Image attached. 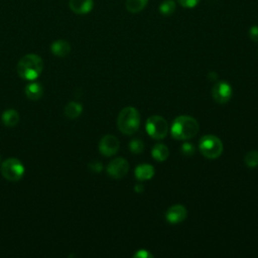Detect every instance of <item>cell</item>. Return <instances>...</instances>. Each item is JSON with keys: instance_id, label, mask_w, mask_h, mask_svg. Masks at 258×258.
Segmentation results:
<instances>
[{"instance_id": "obj_18", "label": "cell", "mask_w": 258, "mask_h": 258, "mask_svg": "<svg viewBox=\"0 0 258 258\" xmlns=\"http://www.w3.org/2000/svg\"><path fill=\"white\" fill-rule=\"evenodd\" d=\"M148 0H126L125 6L130 13H138L145 8Z\"/></svg>"}, {"instance_id": "obj_17", "label": "cell", "mask_w": 258, "mask_h": 258, "mask_svg": "<svg viewBox=\"0 0 258 258\" xmlns=\"http://www.w3.org/2000/svg\"><path fill=\"white\" fill-rule=\"evenodd\" d=\"M152 156L155 160L157 161H164L169 154L168 148L164 145V144H156L153 148H152Z\"/></svg>"}, {"instance_id": "obj_25", "label": "cell", "mask_w": 258, "mask_h": 258, "mask_svg": "<svg viewBox=\"0 0 258 258\" xmlns=\"http://www.w3.org/2000/svg\"><path fill=\"white\" fill-rule=\"evenodd\" d=\"M134 257H137V258H149V257H152V254L150 252H148L147 250H145V249H141V250H138V252H136L134 254Z\"/></svg>"}, {"instance_id": "obj_9", "label": "cell", "mask_w": 258, "mask_h": 258, "mask_svg": "<svg viewBox=\"0 0 258 258\" xmlns=\"http://www.w3.org/2000/svg\"><path fill=\"white\" fill-rule=\"evenodd\" d=\"M119 149V140L111 134L102 137L99 142V150L105 156L114 155Z\"/></svg>"}, {"instance_id": "obj_14", "label": "cell", "mask_w": 258, "mask_h": 258, "mask_svg": "<svg viewBox=\"0 0 258 258\" xmlns=\"http://www.w3.org/2000/svg\"><path fill=\"white\" fill-rule=\"evenodd\" d=\"M154 175V168L150 164H140L135 168V176L139 180L150 179Z\"/></svg>"}, {"instance_id": "obj_4", "label": "cell", "mask_w": 258, "mask_h": 258, "mask_svg": "<svg viewBox=\"0 0 258 258\" xmlns=\"http://www.w3.org/2000/svg\"><path fill=\"white\" fill-rule=\"evenodd\" d=\"M199 148L204 156L210 159H215L222 154L223 143L217 136L206 135L201 138Z\"/></svg>"}, {"instance_id": "obj_7", "label": "cell", "mask_w": 258, "mask_h": 258, "mask_svg": "<svg viewBox=\"0 0 258 258\" xmlns=\"http://www.w3.org/2000/svg\"><path fill=\"white\" fill-rule=\"evenodd\" d=\"M129 169V163L125 158L117 157L113 159L107 166V172L113 178H122Z\"/></svg>"}, {"instance_id": "obj_3", "label": "cell", "mask_w": 258, "mask_h": 258, "mask_svg": "<svg viewBox=\"0 0 258 258\" xmlns=\"http://www.w3.org/2000/svg\"><path fill=\"white\" fill-rule=\"evenodd\" d=\"M140 125V114L134 107H126L121 110L117 118L119 130L126 135L135 133Z\"/></svg>"}, {"instance_id": "obj_19", "label": "cell", "mask_w": 258, "mask_h": 258, "mask_svg": "<svg viewBox=\"0 0 258 258\" xmlns=\"http://www.w3.org/2000/svg\"><path fill=\"white\" fill-rule=\"evenodd\" d=\"M175 7H176V4L174 0H164L158 6V10L161 15L169 16L175 11Z\"/></svg>"}, {"instance_id": "obj_8", "label": "cell", "mask_w": 258, "mask_h": 258, "mask_svg": "<svg viewBox=\"0 0 258 258\" xmlns=\"http://www.w3.org/2000/svg\"><path fill=\"white\" fill-rule=\"evenodd\" d=\"M212 96L214 100L219 104L227 103L232 96V88L227 82H218L213 87Z\"/></svg>"}, {"instance_id": "obj_6", "label": "cell", "mask_w": 258, "mask_h": 258, "mask_svg": "<svg viewBox=\"0 0 258 258\" xmlns=\"http://www.w3.org/2000/svg\"><path fill=\"white\" fill-rule=\"evenodd\" d=\"M167 123L161 116H151L146 122V131L154 139H163L167 134Z\"/></svg>"}, {"instance_id": "obj_24", "label": "cell", "mask_w": 258, "mask_h": 258, "mask_svg": "<svg viewBox=\"0 0 258 258\" xmlns=\"http://www.w3.org/2000/svg\"><path fill=\"white\" fill-rule=\"evenodd\" d=\"M249 36L251 40L253 41H258V25H253L249 29Z\"/></svg>"}, {"instance_id": "obj_13", "label": "cell", "mask_w": 258, "mask_h": 258, "mask_svg": "<svg viewBox=\"0 0 258 258\" xmlns=\"http://www.w3.org/2000/svg\"><path fill=\"white\" fill-rule=\"evenodd\" d=\"M25 95L29 100L36 101L42 97L43 94V89L41 84L37 82H31L25 87Z\"/></svg>"}, {"instance_id": "obj_22", "label": "cell", "mask_w": 258, "mask_h": 258, "mask_svg": "<svg viewBox=\"0 0 258 258\" xmlns=\"http://www.w3.org/2000/svg\"><path fill=\"white\" fill-rule=\"evenodd\" d=\"M177 2L184 8H194L199 4L200 0H177Z\"/></svg>"}, {"instance_id": "obj_2", "label": "cell", "mask_w": 258, "mask_h": 258, "mask_svg": "<svg viewBox=\"0 0 258 258\" xmlns=\"http://www.w3.org/2000/svg\"><path fill=\"white\" fill-rule=\"evenodd\" d=\"M199 132L198 121L190 116H178L171 125V135L178 140L192 138Z\"/></svg>"}, {"instance_id": "obj_10", "label": "cell", "mask_w": 258, "mask_h": 258, "mask_svg": "<svg viewBox=\"0 0 258 258\" xmlns=\"http://www.w3.org/2000/svg\"><path fill=\"white\" fill-rule=\"evenodd\" d=\"M165 218L170 224L180 223L186 218V210L181 205H174L167 210Z\"/></svg>"}, {"instance_id": "obj_1", "label": "cell", "mask_w": 258, "mask_h": 258, "mask_svg": "<svg viewBox=\"0 0 258 258\" xmlns=\"http://www.w3.org/2000/svg\"><path fill=\"white\" fill-rule=\"evenodd\" d=\"M43 69L42 58L35 53H28L22 56L16 67L17 74L25 81L36 80Z\"/></svg>"}, {"instance_id": "obj_5", "label": "cell", "mask_w": 258, "mask_h": 258, "mask_svg": "<svg viewBox=\"0 0 258 258\" xmlns=\"http://www.w3.org/2000/svg\"><path fill=\"white\" fill-rule=\"evenodd\" d=\"M3 177L9 181H17L24 174V166L17 158L11 157L1 163L0 168Z\"/></svg>"}, {"instance_id": "obj_11", "label": "cell", "mask_w": 258, "mask_h": 258, "mask_svg": "<svg viewBox=\"0 0 258 258\" xmlns=\"http://www.w3.org/2000/svg\"><path fill=\"white\" fill-rule=\"evenodd\" d=\"M70 9L76 14H88L94 7V0H70Z\"/></svg>"}, {"instance_id": "obj_12", "label": "cell", "mask_w": 258, "mask_h": 258, "mask_svg": "<svg viewBox=\"0 0 258 258\" xmlns=\"http://www.w3.org/2000/svg\"><path fill=\"white\" fill-rule=\"evenodd\" d=\"M50 50L54 55L58 57H64L70 53L71 45L67 40L57 39L51 43Z\"/></svg>"}, {"instance_id": "obj_26", "label": "cell", "mask_w": 258, "mask_h": 258, "mask_svg": "<svg viewBox=\"0 0 258 258\" xmlns=\"http://www.w3.org/2000/svg\"><path fill=\"white\" fill-rule=\"evenodd\" d=\"M90 167L93 169V170H95V171H101L102 170V168H103V166H102V164L100 163V162H93V163H91L90 164Z\"/></svg>"}, {"instance_id": "obj_21", "label": "cell", "mask_w": 258, "mask_h": 258, "mask_svg": "<svg viewBox=\"0 0 258 258\" xmlns=\"http://www.w3.org/2000/svg\"><path fill=\"white\" fill-rule=\"evenodd\" d=\"M129 148H130V151H131V152H133V153H135V154H138V153H140V152L143 151V149H144V143H143L142 140L135 138V139H132V140L130 141V143H129Z\"/></svg>"}, {"instance_id": "obj_23", "label": "cell", "mask_w": 258, "mask_h": 258, "mask_svg": "<svg viewBox=\"0 0 258 258\" xmlns=\"http://www.w3.org/2000/svg\"><path fill=\"white\" fill-rule=\"evenodd\" d=\"M181 151L185 155H192L195 152V146L191 143H183L181 146Z\"/></svg>"}, {"instance_id": "obj_16", "label": "cell", "mask_w": 258, "mask_h": 258, "mask_svg": "<svg viewBox=\"0 0 258 258\" xmlns=\"http://www.w3.org/2000/svg\"><path fill=\"white\" fill-rule=\"evenodd\" d=\"M83 107L80 103L77 102H70L64 107V115L70 119H75L82 114Z\"/></svg>"}, {"instance_id": "obj_28", "label": "cell", "mask_w": 258, "mask_h": 258, "mask_svg": "<svg viewBox=\"0 0 258 258\" xmlns=\"http://www.w3.org/2000/svg\"><path fill=\"white\" fill-rule=\"evenodd\" d=\"M0 161H1V156H0Z\"/></svg>"}, {"instance_id": "obj_15", "label": "cell", "mask_w": 258, "mask_h": 258, "mask_svg": "<svg viewBox=\"0 0 258 258\" xmlns=\"http://www.w3.org/2000/svg\"><path fill=\"white\" fill-rule=\"evenodd\" d=\"M2 122L7 127H13L15 126L19 121V114L14 109H8L5 110L1 116Z\"/></svg>"}, {"instance_id": "obj_20", "label": "cell", "mask_w": 258, "mask_h": 258, "mask_svg": "<svg viewBox=\"0 0 258 258\" xmlns=\"http://www.w3.org/2000/svg\"><path fill=\"white\" fill-rule=\"evenodd\" d=\"M245 163L249 167H256L258 166V151L251 150L245 155Z\"/></svg>"}, {"instance_id": "obj_27", "label": "cell", "mask_w": 258, "mask_h": 258, "mask_svg": "<svg viewBox=\"0 0 258 258\" xmlns=\"http://www.w3.org/2000/svg\"><path fill=\"white\" fill-rule=\"evenodd\" d=\"M135 190H136L137 192L143 191V186H142V184H136V185H135Z\"/></svg>"}]
</instances>
